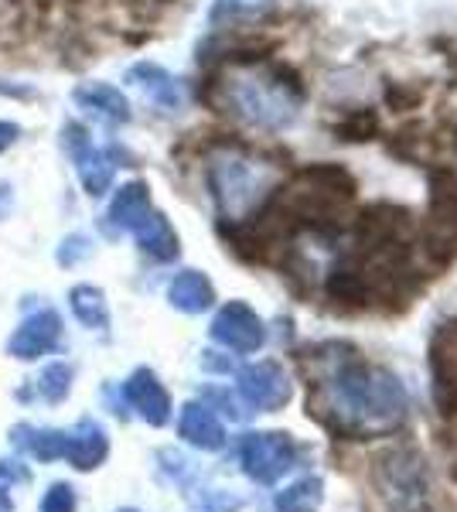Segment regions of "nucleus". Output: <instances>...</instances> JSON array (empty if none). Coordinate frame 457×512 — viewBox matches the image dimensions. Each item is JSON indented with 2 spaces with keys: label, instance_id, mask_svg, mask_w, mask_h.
<instances>
[{
  "label": "nucleus",
  "instance_id": "obj_29",
  "mask_svg": "<svg viewBox=\"0 0 457 512\" xmlns=\"http://www.w3.org/2000/svg\"><path fill=\"white\" fill-rule=\"evenodd\" d=\"M0 93L4 96H31V89H14V86H7V82H0Z\"/></svg>",
  "mask_w": 457,
  "mask_h": 512
},
{
  "label": "nucleus",
  "instance_id": "obj_15",
  "mask_svg": "<svg viewBox=\"0 0 457 512\" xmlns=\"http://www.w3.org/2000/svg\"><path fill=\"white\" fill-rule=\"evenodd\" d=\"M72 99H76L82 110H89L93 117L106 120V123H127L130 120L127 96H123L116 86H110V82H82V86H76Z\"/></svg>",
  "mask_w": 457,
  "mask_h": 512
},
{
  "label": "nucleus",
  "instance_id": "obj_6",
  "mask_svg": "<svg viewBox=\"0 0 457 512\" xmlns=\"http://www.w3.org/2000/svg\"><path fill=\"white\" fill-rule=\"evenodd\" d=\"M209 332H212V342H219L222 349L239 352V355L260 352L263 342H267V325H263V318L243 301L222 304L219 315L212 318Z\"/></svg>",
  "mask_w": 457,
  "mask_h": 512
},
{
  "label": "nucleus",
  "instance_id": "obj_16",
  "mask_svg": "<svg viewBox=\"0 0 457 512\" xmlns=\"http://www.w3.org/2000/svg\"><path fill=\"white\" fill-rule=\"evenodd\" d=\"M151 212H154L151 188H147L144 181H130V185H123L120 192L113 195L106 219H110L113 229H127V233H134V229L151 216Z\"/></svg>",
  "mask_w": 457,
  "mask_h": 512
},
{
  "label": "nucleus",
  "instance_id": "obj_22",
  "mask_svg": "<svg viewBox=\"0 0 457 512\" xmlns=\"http://www.w3.org/2000/svg\"><path fill=\"white\" fill-rule=\"evenodd\" d=\"M72 390V366L69 362H55L38 376V396L48 403H62Z\"/></svg>",
  "mask_w": 457,
  "mask_h": 512
},
{
  "label": "nucleus",
  "instance_id": "obj_9",
  "mask_svg": "<svg viewBox=\"0 0 457 512\" xmlns=\"http://www.w3.org/2000/svg\"><path fill=\"white\" fill-rule=\"evenodd\" d=\"M430 376H434V400L444 417L457 414V321L437 328L430 342Z\"/></svg>",
  "mask_w": 457,
  "mask_h": 512
},
{
  "label": "nucleus",
  "instance_id": "obj_18",
  "mask_svg": "<svg viewBox=\"0 0 457 512\" xmlns=\"http://www.w3.org/2000/svg\"><path fill=\"white\" fill-rule=\"evenodd\" d=\"M134 236H137L140 250H144L147 256H154V260H161V263H171L174 256L181 253L178 233H174V226L168 222L164 212H151V216L134 229Z\"/></svg>",
  "mask_w": 457,
  "mask_h": 512
},
{
  "label": "nucleus",
  "instance_id": "obj_12",
  "mask_svg": "<svg viewBox=\"0 0 457 512\" xmlns=\"http://www.w3.org/2000/svg\"><path fill=\"white\" fill-rule=\"evenodd\" d=\"M123 400H127L151 427H164L171 420V396L151 369H137V373L123 383Z\"/></svg>",
  "mask_w": 457,
  "mask_h": 512
},
{
  "label": "nucleus",
  "instance_id": "obj_8",
  "mask_svg": "<svg viewBox=\"0 0 457 512\" xmlns=\"http://www.w3.org/2000/svg\"><path fill=\"white\" fill-rule=\"evenodd\" d=\"M65 147H69L72 161H76L82 188H86L89 195H96V198L110 192V181H113V171H116L110 151L96 147L93 140H89L86 130L76 127V123H69V127H65Z\"/></svg>",
  "mask_w": 457,
  "mask_h": 512
},
{
  "label": "nucleus",
  "instance_id": "obj_2",
  "mask_svg": "<svg viewBox=\"0 0 457 512\" xmlns=\"http://www.w3.org/2000/svg\"><path fill=\"white\" fill-rule=\"evenodd\" d=\"M215 96L236 120L256 130H287L301 117L304 89L301 79L284 65L246 62L215 82Z\"/></svg>",
  "mask_w": 457,
  "mask_h": 512
},
{
  "label": "nucleus",
  "instance_id": "obj_28",
  "mask_svg": "<svg viewBox=\"0 0 457 512\" xmlns=\"http://www.w3.org/2000/svg\"><path fill=\"white\" fill-rule=\"evenodd\" d=\"M11 205H14V195H11V185H0V219L11 212Z\"/></svg>",
  "mask_w": 457,
  "mask_h": 512
},
{
  "label": "nucleus",
  "instance_id": "obj_23",
  "mask_svg": "<svg viewBox=\"0 0 457 512\" xmlns=\"http://www.w3.org/2000/svg\"><path fill=\"white\" fill-rule=\"evenodd\" d=\"M21 482H31V472L18 461H0V512H11L14 502H11V485H21Z\"/></svg>",
  "mask_w": 457,
  "mask_h": 512
},
{
  "label": "nucleus",
  "instance_id": "obj_24",
  "mask_svg": "<svg viewBox=\"0 0 457 512\" xmlns=\"http://www.w3.org/2000/svg\"><path fill=\"white\" fill-rule=\"evenodd\" d=\"M263 0H215L212 7V24L219 21H236V18H249V14H260L263 11Z\"/></svg>",
  "mask_w": 457,
  "mask_h": 512
},
{
  "label": "nucleus",
  "instance_id": "obj_3",
  "mask_svg": "<svg viewBox=\"0 0 457 512\" xmlns=\"http://www.w3.org/2000/svg\"><path fill=\"white\" fill-rule=\"evenodd\" d=\"M205 175H209V192L219 205V216L229 226H243L260 216L277 195L280 168L243 144H219L205 161Z\"/></svg>",
  "mask_w": 457,
  "mask_h": 512
},
{
  "label": "nucleus",
  "instance_id": "obj_7",
  "mask_svg": "<svg viewBox=\"0 0 457 512\" xmlns=\"http://www.w3.org/2000/svg\"><path fill=\"white\" fill-rule=\"evenodd\" d=\"M236 390L239 400L249 410H260V414H273V410L287 407L290 400V383L277 362H253V366L239 369Z\"/></svg>",
  "mask_w": 457,
  "mask_h": 512
},
{
  "label": "nucleus",
  "instance_id": "obj_10",
  "mask_svg": "<svg viewBox=\"0 0 457 512\" xmlns=\"http://www.w3.org/2000/svg\"><path fill=\"white\" fill-rule=\"evenodd\" d=\"M110 454V437L93 420H82L72 431H58V461H69L79 472H93Z\"/></svg>",
  "mask_w": 457,
  "mask_h": 512
},
{
  "label": "nucleus",
  "instance_id": "obj_14",
  "mask_svg": "<svg viewBox=\"0 0 457 512\" xmlns=\"http://www.w3.org/2000/svg\"><path fill=\"white\" fill-rule=\"evenodd\" d=\"M178 434L185 437L191 448H202V451H219L222 444H226V427H222L215 410L205 407V403H188V407L181 410Z\"/></svg>",
  "mask_w": 457,
  "mask_h": 512
},
{
  "label": "nucleus",
  "instance_id": "obj_5",
  "mask_svg": "<svg viewBox=\"0 0 457 512\" xmlns=\"http://www.w3.org/2000/svg\"><path fill=\"white\" fill-rule=\"evenodd\" d=\"M301 458L297 441L284 431H256L246 434L239 444V461H243V472L253 478L256 485H273L280 482L290 468Z\"/></svg>",
  "mask_w": 457,
  "mask_h": 512
},
{
  "label": "nucleus",
  "instance_id": "obj_26",
  "mask_svg": "<svg viewBox=\"0 0 457 512\" xmlns=\"http://www.w3.org/2000/svg\"><path fill=\"white\" fill-rule=\"evenodd\" d=\"M89 253H93V243H89L86 236H69L62 246H58V263H65V267H72V263L86 260Z\"/></svg>",
  "mask_w": 457,
  "mask_h": 512
},
{
  "label": "nucleus",
  "instance_id": "obj_30",
  "mask_svg": "<svg viewBox=\"0 0 457 512\" xmlns=\"http://www.w3.org/2000/svg\"><path fill=\"white\" fill-rule=\"evenodd\" d=\"M123 512H137V509H123Z\"/></svg>",
  "mask_w": 457,
  "mask_h": 512
},
{
  "label": "nucleus",
  "instance_id": "obj_25",
  "mask_svg": "<svg viewBox=\"0 0 457 512\" xmlns=\"http://www.w3.org/2000/svg\"><path fill=\"white\" fill-rule=\"evenodd\" d=\"M76 492H72V485L58 482L52 489L45 492V499H41V512H76Z\"/></svg>",
  "mask_w": 457,
  "mask_h": 512
},
{
  "label": "nucleus",
  "instance_id": "obj_27",
  "mask_svg": "<svg viewBox=\"0 0 457 512\" xmlns=\"http://www.w3.org/2000/svg\"><path fill=\"white\" fill-rule=\"evenodd\" d=\"M18 137H21V127H18V123L0 120V151H7V147H11Z\"/></svg>",
  "mask_w": 457,
  "mask_h": 512
},
{
  "label": "nucleus",
  "instance_id": "obj_19",
  "mask_svg": "<svg viewBox=\"0 0 457 512\" xmlns=\"http://www.w3.org/2000/svg\"><path fill=\"white\" fill-rule=\"evenodd\" d=\"M324 499V485L318 475H304L277 492V512H318Z\"/></svg>",
  "mask_w": 457,
  "mask_h": 512
},
{
  "label": "nucleus",
  "instance_id": "obj_11",
  "mask_svg": "<svg viewBox=\"0 0 457 512\" xmlns=\"http://www.w3.org/2000/svg\"><path fill=\"white\" fill-rule=\"evenodd\" d=\"M62 342V318H58L55 308H41L35 315H28L21 321V328L11 335L7 342V352L14 359H41Z\"/></svg>",
  "mask_w": 457,
  "mask_h": 512
},
{
  "label": "nucleus",
  "instance_id": "obj_1",
  "mask_svg": "<svg viewBox=\"0 0 457 512\" xmlns=\"http://www.w3.org/2000/svg\"><path fill=\"white\" fill-rule=\"evenodd\" d=\"M410 396L400 376L359 355H345L331 366L328 376V424L342 434L369 437L389 434L406 420Z\"/></svg>",
  "mask_w": 457,
  "mask_h": 512
},
{
  "label": "nucleus",
  "instance_id": "obj_21",
  "mask_svg": "<svg viewBox=\"0 0 457 512\" xmlns=\"http://www.w3.org/2000/svg\"><path fill=\"white\" fill-rule=\"evenodd\" d=\"M335 134L342 140H372L379 134L376 110H348L345 117L335 123Z\"/></svg>",
  "mask_w": 457,
  "mask_h": 512
},
{
  "label": "nucleus",
  "instance_id": "obj_13",
  "mask_svg": "<svg viewBox=\"0 0 457 512\" xmlns=\"http://www.w3.org/2000/svg\"><path fill=\"white\" fill-rule=\"evenodd\" d=\"M130 82L140 86V93H144L157 110H168V113H178L181 103H185V93H181V82L171 76L168 69H161V65L154 62H140L130 69Z\"/></svg>",
  "mask_w": 457,
  "mask_h": 512
},
{
  "label": "nucleus",
  "instance_id": "obj_4",
  "mask_svg": "<svg viewBox=\"0 0 457 512\" xmlns=\"http://www.w3.org/2000/svg\"><path fill=\"white\" fill-rule=\"evenodd\" d=\"M376 475L393 512H430V475L417 451L386 454Z\"/></svg>",
  "mask_w": 457,
  "mask_h": 512
},
{
  "label": "nucleus",
  "instance_id": "obj_17",
  "mask_svg": "<svg viewBox=\"0 0 457 512\" xmlns=\"http://www.w3.org/2000/svg\"><path fill=\"white\" fill-rule=\"evenodd\" d=\"M168 301L178 311H185V315H202V311H209L215 304V287L202 270H185V274L171 280Z\"/></svg>",
  "mask_w": 457,
  "mask_h": 512
},
{
  "label": "nucleus",
  "instance_id": "obj_20",
  "mask_svg": "<svg viewBox=\"0 0 457 512\" xmlns=\"http://www.w3.org/2000/svg\"><path fill=\"white\" fill-rule=\"evenodd\" d=\"M72 311H76V318L86 328H96V332L110 328V308H106V297L93 284H82L72 291Z\"/></svg>",
  "mask_w": 457,
  "mask_h": 512
}]
</instances>
